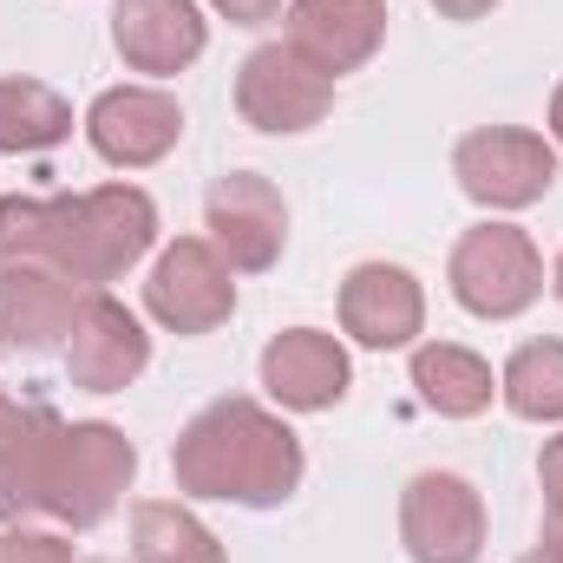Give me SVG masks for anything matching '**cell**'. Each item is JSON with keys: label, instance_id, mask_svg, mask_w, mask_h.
<instances>
[{"label": "cell", "instance_id": "obj_1", "mask_svg": "<svg viewBox=\"0 0 563 563\" xmlns=\"http://www.w3.org/2000/svg\"><path fill=\"white\" fill-rule=\"evenodd\" d=\"M170 478L184 498L203 505H243V511H276L301 492L308 478V452L295 439V426L269 413L250 394H223L170 445Z\"/></svg>", "mask_w": 563, "mask_h": 563}, {"label": "cell", "instance_id": "obj_2", "mask_svg": "<svg viewBox=\"0 0 563 563\" xmlns=\"http://www.w3.org/2000/svg\"><path fill=\"white\" fill-rule=\"evenodd\" d=\"M151 243H157V203L139 184H99V190L59 197L53 269H66L79 288H106L125 269H139Z\"/></svg>", "mask_w": 563, "mask_h": 563}, {"label": "cell", "instance_id": "obj_3", "mask_svg": "<svg viewBox=\"0 0 563 563\" xmlns=\"http://www.w3.org/2000/svg\"><path fill=\"white\" fill-rule=\"evenodd\" d=\"M139 478V445L112 420H73L53 445L46 465V518L59 531H92L106 525Z\"/></svg>", "mask_w": 563, "mask_h": 563}, {"label": "cell", "instance_id": "obj_4", "mask_svg": "<svg viewBox=\"0 0 563 563\" xmlns=\"http://www.w3.org/2000/svg\"><path fill=\"white\" fill-rule=\"evenodd\" d=\"M445 282H452V301L478 321H518L538 295H544V256L531 243V230L518 223H472L452 256H445Z\"/></svg>", "mask_w": 563, "mask_h": 563}, {"label": "cell", "instance_id": "obj_5", "mask_svg": "<svg viewBox=\"0 0 563 563\" xmlns=\"http://www.w3.org/2000/svg\"><path fill=\"white\" fill-rule=\"evenodd\" d=\"M452 177L459 190L492 210V217H511V210H531L551 197L558 184V144L531 125H478L452 144Z\"/></svg>", "mask_w": 563, "mask_h": 563}, {"label": "cell", "instance_id": "obj_6", "mask_svg": "<svg viewBox=\"0 0 563 563\" xmlns=\"http://www.w3.org/2000/svg\"><path fill=\"white\" fill-rule=\"evenodd\" d=\"M236 112L263 139H301L334 112V79L314 59H301L288 40H263L236 66Z\"/></svg>", "mask_w": 563, "mask_h": 563}, {"label": "cell", "instance_id": "obj_7", "mask_svg": "<svg viewBox=\"0 0 563 563\" xmlns=\"http://www.w3.org/2000/svg\"><path fill=\"white\" fill-rule=\"evenodd\" d=\"M144 314L164 334H217L236 314V269L217 256L210 236H177L144 276Z\"/></svg>", "mask_w": 563, "mask_h": 563}, {"label": "cell", "instance_id": "obj_8", "mask_svg": "<svg viewBox=\"0 0 563 563\" xmlns=\"http://www.w3.org/2000/svg\"><path fill=\"white\" fill-rule=\"evenodd\" d=\"M203 230L236 276H263L288 250V203L263 170H230L203 197Z\"/></svg>", "mask_w": 563, "mask_h": 563}, {"label": "cell", "instance_id": "obj_9", "mask_svg": "<svg viewBox=\"0 0 563 563\" xmlns=\"http://www.w3.org/2000/svg\"><path fill=\"white\" fill-rule=\"evenodd\" d=\"M400 544L413 563L485 558V498L459 472H413L400 492Z\"/></svg>", "mask_w": 563, "mask_h": 563}, {"label": "cell", "instance_id": "obj_10", "mask_svg": "<svg viewBox=\"0 0 563 563\" xmlns=\"http://www.w3.org/2000/svg\"><path fill=\"white\" fill-rule=\"evenodd\" d=\"M66 374L79 394H125L151 367V334L144 321L112 295V288H92L73 314V334H66Z\"/></svg>", "mask_w": 563, "mask_h": 563}, {"label": "cell", "instance_id": "obj_11", "mask_svg": "<svg viewBox=\"0 0 563 563\" xmlns=\"http://www.w3.org/2000/svg\"><path fill=\"white\" fill-rule=\"evenodd\" d=\"M184 139V106L164 86H106L86 106V144L112 170H151Z\"/></svg>", "mask_w": 563, "mask_h": 563}, {"label": "cell", "instance_id": "obj_12", "mask_svg": "<svg viewBox=\"0 0 563 563\" xmlns=\"http://www.w3.org/2000/svg\"><path fill=\"white\" fill-rule=\"evenodd\" d=\"M334 314H341V334L354 347L394 354V347H413L426 334V288L400 263H354L341 276Z\"/></svg>", "mask_w": 563, "mask_h": 563}, {"label": "cell", "instance_id": "obj_13", "mask_svg": "<svg viewBox=\"0 0 563 563\" xmlns=\"http://www.w3.org/2000/svg\"><path fill=\"white\" fill-rule=\"evenodd\" d=\"M256 374L282 413H328L354 387V361H347L341 334H328V328H282L263 347Z\"/></svg>", "mask_w": 563, "mask_h": 563}, {"label": "cell", "instance_id": "obj_14", "mask_svg": "<svg viewBox=\"0 0 563 563\" xmlns=\"http://www.w3.org/2000/svg\"><path fill=\"white\" fill-rule=\"evenodd\" d=\"M112 46L132 73H144L157 86V79H177L203 59L210 20L197 0H119L112 7Z\"/></svg>", "mask_w": 563, "mask_h": 563}, {"label": "cell", "instance_id": "obj_15", "mask_svg": "<svg viewBox=\"0 0 563 563\" xmlns=\"http://www.w3.org/2000/svg\"><path fill=\"white\" fill-rule=\"evenodd\" d=\"M86 295L92 288H79L53 263L0 269V347H13V354H59Z\"/></svg>", "mask_w": 563, "mask_h": 563}, {"label": "cell", "instance_id": "obj_16", "mask_svg": "<svg viewBox=\"0 0 563 563\" xmlns=\"http://www.w3.org/2000/svg\"><path fill=\"white\" fill-rule=\"evenodd\" d=\"M282 20H288L282 40L301 59H314L328 79L361 73L387 40V0H288Z\"/></svg>", "mask_w": 563, "mask_h": 563}, {"label": "cell", "instance_id": "obj_17", "mask_svg": "<svg viewBox=\"0 0 563 563\" xmlns=\"http://www.w3.org/2000/svg\"><path fill=\"white\" fill-rule=\"evenodd\" d=\"M66 420L40 400L0 394V525H33L46 518V465Z\"/></svg>", "mask_w": 563, "mask_h": 563}, {"label": "cell", "instance_id": "obj_18", "mask_svg": "<svg viewBox=\"0 0 563 563\" xmlns=\"http://www.w3.org/2000/svg\"><path fill=\"white\" fill-rule=\"evenodd\" d=\"M413 387L439 420H478L498 400L492 361L459 341H413Z\"/></svg>", "mask_w": 563, "mask_h": 563}, {"label": "cell", "instance_id": "obj_19", "mask_svg": "<svg viewBox=\"0 0 563 563\" xmlns=\"http://www.w3.org/2000/svg\"><path fill=\"white\" fill-rule=\"evenodd\" d=\"M132 563H223V544L190 505L144 498L132 505Z\"/></svg>", "mask_w": 563, "mask_h": 563}, {"label": "cell", "instance_id": "obj_20", "mask_svg": "<svg viewBox=\"0 0 563 563\" xmlns=\"http://www.w3.org/2000/svg\"><path fill=\"white\" fill-rule=\"evenodd\" d=\"M73 139V106L46 79H0V151L33 157Z\"/></svg>", "mask_w": 563, "mask_h": 563}, {"label": "cell", "instance_id": "obj_21", "mask_svg": "<svg viewBox=\"0 0 563 563\" xmlns=\"http://www.w3.org/2000/svg\"><path fill=\"white\" fill-rule=\"evenodd\" d=\"M498 400L531 426H563V341H525L498 374Z\"/></svg>", "mask_w": 563, "mask_h": 563}, {"label": "cell", "instance_id": "obj_22", "mask_svg": "<svg viewBox=\"0 0 563 563\" xmlns=\"http://www.w3.org/2000/svg\"><path fill=\"white\" fill-rule=\"evenodd\" d=\"M59 250V197H0V269L53 263Z\"/></svg>", "mask_w": 563, "mask_h": 563}, {"label": "cell", "instance_id": "obj_23", "mask_svg": "<svg viewBox=\"0 0 563 563\" xmlns=\"http://www.w3.org/2000/svg\"><path fill=\"white\" fill-rule=\"evenodd\" d=\"M0 563H79L66 531H40V525H7L0 531Z\"/></svg>", "mask_w": 563, "mask_h": 563}, {"label": "cell", "instance_id": "obj_24", "mask_svg": "<svg viewBox=\"0 0 563 563\" xmlns=\"http://www.w3.org/2000/svg\"><path fill=\"white\" fill-rule=\"evenodd\" d=\"M538 485H544V551L563 558V432L538 452Z\"/></svg>", "mask_w": 563, "mask_h": 563}, {"label": "cell", "instance_id": "obj_25", "mask_svg": "<svg viewBox=\"0 0 563 563\" xmlns=\"http://www.w3.org/2000/svg\"><path fill=\"white\" fill-rule=\"evenodd\" d=\"M210 7H217L230 26H263V20H276L288 0H210Z\"/></svg>", "mask_w": 563, "mask_h": 563}, {"label": "cell", "instance_id": "obj_26", "mask_svg": "<svg viewBox=\"0 0 563 563\" xmlns=\"http://www.w3.org/2000/svg\"><path fill=\"white\" fill-rule=\"evenodd\" d=\"M432 7H439V20H459L465 26V20H485L498 0H432Z\"/></svg>", "mask_w": 563, "mask_h": 563}, {"label": "cell", "instance_id": "obj_27", "mask_svg": "<svg viewBox=\"0 0 563 563\" xmlns=\"http://www.w3.org/2000/svg\"><path fill=\"white\" fill-rule=\"evenodd\" d=\"M551 144L563 151V79H558V92H551Z\"/></svg>", "mask_w": 563, "mask_h": 563}, {"label": "cell", "instance_id": "obj_28", "mask_svg": "<svg viewBox=\"0 0 563 563\" xmlns=\"http://www.w3.org/2000/svg\"><path fill=\"white\" fill-rule=\"evenodd\" d=\"M518 563H563V558H558V551H544V544H538V551H525Z\"/></svg>", "mask_w": 563, "mask_h": 563}, {"label": "cell", "instance_id": "obj_29", "mask_svg": "<svg viewBox=\"0 0 563 563\" xmlns=\"http://www.w3.org/2000/svg\"><path fill=\"white\" fill-rule=\"evenodd\" d=\"M551 288H558V301H563V256H558V269H551Z\"/></svg>", "mask_w": 563, "mask_h": 563}, {"label": "cell", "instance_id": "obj_30", "mask_svg": "<svg viewBox=\"0 0 563 563\" xmlns=\"http://www.w3.org/2000/svg\"><path fill=\"white\" fill-rule=\"evenodd\" d=\"M86 563H106V558H86Z\"/></svg>", "mask_w": 563, "mask_h": 563}]
</instances>
